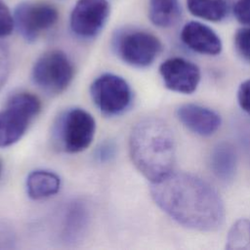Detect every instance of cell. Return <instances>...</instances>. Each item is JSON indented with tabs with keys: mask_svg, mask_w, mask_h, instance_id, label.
Instances as JSON below:
<instances>
[{
	"mask_svg": "<svg viewBox=\"0 0 250 250\" xmlns=\"http://www.w3.org/2000/svg\"><path fill=\"white\" fill-rule=\"evenodd\" d=\"M10 69L8 49L0 42V90L5 84Z\"/></svg>",
	"mask_w": 250,
	"mask_h": 250,
	"instance_id": "cell-23",
	"label": "cell"
},
{
	"mask_svg": "<svg viewBox=\"0 0 250 250\" xmlns=\"http://www.w3.org/2000/svg\"><path fill=\"white\" fill-rule=\"evenodd\" d=\"M90 96L101 113L108 117L124 113L133 100V93L127 81L112 73L97 77L90 86Z\"/></svg>",
	"mask_w": 250,
	"mask_h": 250,
	"instance_id": "cell-7",
	"label": "cell"
},
{
	"mask_svg": "<svg viewBox=\"0 0 250 250\" xmlns=\"http://www.w3.org/2000/svg\"><path fill=\"white\" fill-rule=\"evenodd\" d=\"M25 188L27 195L33 200L49 198L60 190L61 178L50 170H34L26 177Z\"/></svg>",
	"mask_w": 250,
	"mask_h": 250,
	"instance_id": "cell-13",
	"label": "cell"
},
{
	"mask_svg": "<svg viewBox=\"0 0 250 250\" xmlns=\"http://www.w3.org/2000/svg\"><path fill=\"white\" fill-rule=\"evenodd\" d=\"M40 110L41 102L35 95L28 92L12 95L0 110V147L19 142Z\"/></svg>",
	"mask_w": 250,
	"mask_h": 250,
	"instance_id": "cell-4",
	"label": "cell"
},
{
	"mask_svg": "<svg viewBox=\"0 0 250 250\" xmlns=\"http://www.w3.org/2000/svg\"><path fill=\"white\" fill-rule=\"evenodd\" d=\"M179 0H149L148 19L152 24L167 28L173 26L181 18Z\"/></svg>",
	"mask_w": 250,
	"mask_h": 250,
	"instance_id": "cell-15",
	"label": "cell"
},
{
	"mask_svg": "<svg viewBox=\"0 0 250 250\" xmlns=\"http://www.w3.org/2000/svg\"><path fill=\"white\" fill-rule=\"evenodd\" d=\"M1 173H2V162L0 160V176H1Z\"/></svg>",
	"mask_w": 250,
	"mask_h": 250,
	"instance_id": "cell-24",
	"label": "cell"
},
{
	"mask_svg": "<svg viewBox=\"0 0 250 250\" xmlns=\"http://www.w3.org/2000/svg\"><path fill=\"white\" fill-rule=\"evenodd\" d=\"M237 101L240 107L250 114V79L240 84L237 91Z\"/></svg>",
	"mask_w": 250,
	"mask_h": 250,
	"instance_id": "cell-22",
	"label": "cell"
},
{
	"mask_svg": "<svg viewBox=\"0 0 250 250\" xmlns=\"http://www.w3.org/2000/svg\"><path fill=\"white\" fill-rule=\"evenodd\" d=\"M233 15L240 23L250 26V0H237L233 6Z\"/></svg>",
	"mask_w": 250,
	"mask_h": 250,
	"instance_id": "cell-21",
	"label": "cell"
},
{
	"mask_svg": "<svg viewBox=\"0 0 250 250\" xmlns=\"http://www.w3.org/2000/svg\"><path fill=\"white\" fill-rule=\"evenodd\" d=\"M74 67L69 58L61 50H50L34 62L31 77L34 84L48 95H60L73 79Z\"/></svg>",
	"mask_w": 250,
	"mask_h": 250,
	"instance_id": "cell-6",
	"label": "cell"
},
{
	"mask_svg": "<svg viewBox=\"0 0 250 250\" xmlns=\"http://www.w3.org/2000/svg\"><path fill=\"white\" fill-rule=\"evenodd\" d=\"M159 73L167 89L182 94L193 93L201 77L196 64L179 57L164 61L159 66Z\"/></svg>",
	"mask_w": 250,
	"mask_h": 250,
	"instance_id": "cell-10",
	"label": "cell"
},
{
	"mask_svg": "<svg viewBox=\"0 0 250 250\" xmlns=\"http://www.w3.org/2000/svg\"><path fill=\"white\" fill-rule=\"evenodd\" d=\"M129 151L135 167L150 183L173 172L175 137L169 125L160 118L146 117L134 125L129 137Z\"/></svg>",
	"mask_w": 250,
	"mask_h": 250,
	"instance_id": "cell-2",
	"label": "cell"
},
{
	"mask_svg": "<svg viewBox=\"0 0 250 250\" xmlns=\"http://www.w3.org/2000/svg\"><path fill=\"white\" fill-rule=\"evenodd\" d=\"M109 13L107 0H77L70 14V29L81 39L95 38L106 23Z\"/></svg>",
	"mask_w": 250,
	"mask_h": 250,
	"instance_id": "cell-9",
	"label": "cell"
},
{
	"mask_svg": "<svg viewBox=\"0 0 250 250\" xmlns=\"http://www.w3.org/2000/svg\"><path fill=\"white\" fill-rule=\"evenodd\" d=\"M116 154V146L114 142L104 141L103 142L95 151V157L100 162H108Z\"/></svg>",
	"mask_w": 250,
	"mask_h": 250,
	"instance_id": "cell-20",
	"label": "cell"
},
{
	"mask_svg": "<svg viewBox=\"0 0 250 250\" xmlns=\"http://www.w3.org/2000/svg\"><path fill=\"white\" fill-rule=\"evenodd\" d=\"M234 46L237 53L250 62V26L240 28L234 36Z\"/></svg>",
	"mask_w": 250,
	"mask_h": 250,
	"instance_id": "cell-18",
	"label": "cell"
},
{
	"mask_svg": "<svg viewBox=\"0 0 250 250\" xmlns=\"http://www.w3.org/2000/svg\"><path fill=\"white\" fill-rule=\"evenodd\" d=\"M226 242L227 249H250V221L237 220L230 228Z\"/></svg>",
	"mask_w": 250,
	"mask_h": 250,
	"instance_id": "cell-17",
	"label": "cell"
},
{
	"mask_svg": "<svg viewBox=\"0 0 250 250\" xmlns=\"http://www.w3.org/2000/svg\"><path fill=\"white\" fill-rule=\"evenodd\" d=\"M15 28L14 17L5 2L0 0V39L10 35Z\"/></svg>",
	"mask_w": 250,
	"mask_h": 250,
	"instance_id": "cell-19",
	"label": "cell"
},
{
	"mask_svg": "<svg viewBox=\"0 0 250 250\" xmlns=\"http://www.w3.org/2000/svg\"><path fill=\"white\" fill-rule=\"evenodd\" d=\"M183 43L190 50L209 56H216L222 51L219 35L208 25L191 21L187 22L181 31Z\"/></svg>",
	"mask_w": 250,
	"mask_h": 250,
	"instance_id": "cell-12",
	"label": "cell"
},
{
	"mask_svg": "<svg viewBox=\"0 0 250 250\" xmlns=\"http://www.w3.org/2000/svg\"><path fill=\"white\" fill-rule=\"evenodd\" d=\"M13 17L19 34L25 41L33 42L57 23L59 11L47 1L25 0L17 5Z\"/></svg>",
	"mask_w": 250,
	"mask_h": 250,
	"instance_id": "cell-8",
	"label": "cell"
},
{
	"mask_svg": "<svg viewBox=\"0 0 250 250\" xmlns=\"http://www.w3.org/2000/svg\"><path fill=\"white\" fill-rule=\"evenodd\" d=\"M189 13L208 21H221L228 14L226 0H186Z\"/></svg>",
	"mask_w": 250,
	"mask_h": 250,
	"instance_id": "cell-16",
	"label": "cell"
},
{
	"mask_svg": "<svg viewBox=\"0 0 250 250\" xmlns=\"http://www.w3.org/2000/svg\"><path fill=\"white\" fill-rule=\"evenodd\" d=\"M210 168L221 181L232 180L236 169V153L233 146L227 143L218 144L210 155Z\"/></svg>",
	"mask_w": 250,
	"mask_h": 250,
	"instance_id": "cell-14",
	"label": "cell"
},
{
	"mask_svg": "<svg viewBox=\"0 0 250 250\" xmlns=\"http://www.w3.org/2000/svg\"><path fill=\"white\" fill-rule=\"evenodd\" d=\"M177 117L189 131L202 137L213 135L221 126V117L216 111L195 104L181 105Z\"/></svg>",
	"mask_w": 250,
	"mask_h": 250,
	"instance_id": "cell-11",
	"label": "cell"
},
{
	"mask_svg": "<svg viewBox=\"0 0 250 250\" xmlns=\"http://www.w3.org/2000/svg\"><path fill=\"white\" fill-rule=\"evenodd\" d=\"M112 46L121 61L135 67L150 65L162 50V44L154 34L134 28L118 30L113 36Z\"/></svg>",
	"mask_w": 250,
	"mask_h": 250,
	"instance_id": "cell-5",
	"label": "cell"
},
{
	"mask_svg": "<svg viewBox=\"0 0 250 250\" xmlns=\"http://www.w3.org/2000/svg\"><path fill=\"white\" fill-rule=\"evenodd\" d=\"M96 132L94 117L85 109L70 107L62 111L52 126V139L60 150L77 153L93 142Z\"/></svg>",
	"mask_w": 250,
	"mask_h": 250,
	"instance_id": "cell-3",
	"label": "cell"
},
{
	"mask_svg": "<svg viewBox=\"0 0 250 250\" xmlns=\"http://www.w3.org/2000/svg\"><path fill=\"white\" fill-rule=\"evenodd\" d=\"M150 194L163 212L186 228L212 231L224 223L221 196L210 184L195 175L172 172L150 183Z\"/></svg>",
	"mask_w": 250,
	"mask_h": 250,
	"instance_id": "cell-1",
	"label": "cell"
}]
</instances>
